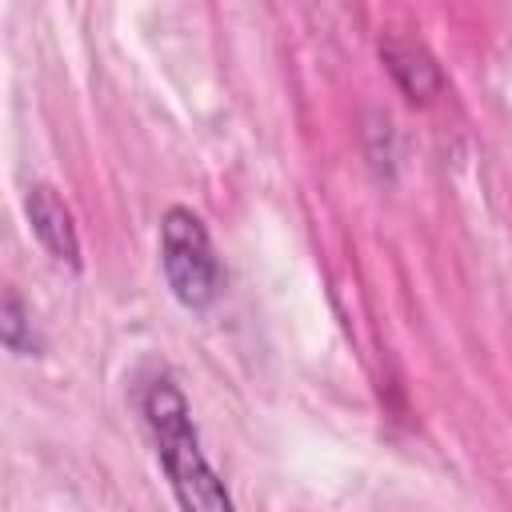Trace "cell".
<instances>
[{"label": "cell", "mask_w": 512, "mask_h": 512, "mask_svg": "<svg viewBox=\"0 0 512 512\" xmlns=\"http://www.w3.org/2000/svg\"><path fill=\"white\" fill-rule=\"evenodd\" d=\"M380 60L392 72V80L400 84V92L408 100H432L444 88V72L432 60V52L420 40L408 36H384L380 40Z\"/></svg>", "instance_id": "4"}, {"label": "cell", "mask_w": 512, "mask_h": 512, "mask_svg": "<svg viewBox=\"0 0 512 512\" xmlns=\"http://www.w3.org/2000/svg\"><path fill=\"white\" fill-rule=\"evenodd\" d=\"M140 408H144V424L152 432L160 468L172 484L180 512H236V504L224 488V476L212 468V460L200 448V432L192 424L188 396L168 376H156L140 392Z\"/></svg>", "instance_id": "1"}, {"label": "cell", "mask_w": 512, "mask_h": 512, "mask_svg": "<svg viewBox=\"0 0 512 512\" xmlns=\"http://www.w3.org/2000/svg\"><path fill=\"white\" fill-rule=\"evenodd\" d=\"M0 340L12 356H40L44 352V336L32 324V308L20 300L16 288H4V296H0Z\"/></svg>", "instance_id": "5"}, {"label": "cell", "mask_w": 512, "mask_h": 512, "mask_svg": "<svg viewBox=\"0 0 512 512\" xmlns=\"http://www.w3.org/2000/svg\"><path fill=\"white\" fill-rule=\"evenodd\" d=\"M160 268L172 296L192 312L216 304L224 288V264L216 256V244L204 220L184 204H172L160 216Z\"/></svg>", "instance_id": "2"}, {"label": "cell", "mask_w": 512, "mask_h": 512, "mask_svg": "<svg viewBox=\"0 0 512 512\" xmlns=\"http://www.w3.org/2000/svg\"><path fill=\"white\" fill-rule=\"evenodd\" d=\"M24 212L36 240L48 248V256L68 268H80V236L72 224V208L60 200V192L52 184H32L24 196Z\"/></svg>", "instance_id": "3"}]
</instances>
